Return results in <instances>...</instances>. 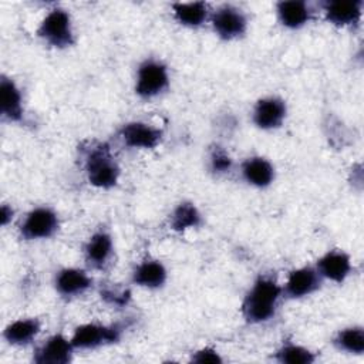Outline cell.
Here are the masks:
<instances>
[{
  "label": "cell",
  "instance_id": "6da1fadb",
  "mask_svg": "<svg viewBox=\"0 0 364 364\" xmlns=\"http://www.w3.org/2000/svg\"><path fill=\"white\" fill-rule=\"evenodd\" d=\"M283 297L282 286L267 274L259 276L242 303L243 318L249 324H262L274 317L279 300Z\"/></svg>",
  "mask_w": 364,
  "mask_h": 364
},
{
  "label": "cell",
  "instance_id": "7a4b0ae2",
  "mask_svg": "<svg viewBox=\"0 0 364 364\" xmlns=\"http://www.w3.org/2000/svg\"><path fill=\"white\" fill-rule=\"evenodd\" d=\"M84 171L90 185L111 189L117 185L121 169L105 142H91L84 152Z\"/></svg>",
  "mask_w": 364,
  "mask_h": 364
},
{
  "label": "cell",
  "instance_id": "3957f363",
  "mask_svg": "<svg viewBox=\"0 0 364 364\" xmlns=\"http://www.w3.org/2000/svg\"><path fill=\"white\" fill-rule=\"evenodd\" d=\"M125 327L121 324H100V323H84L74 328L70 337L75 351L95 350L109 344H115L122 338Z\"/></svg>",
  "mask_w": 364,
  "mask_h": 364
},
{
  "label": "cell",
  "instance_id": "277c9868",
  "mask_svg": "<svg viewBox=\"0 0 364 364\" xmlns=\"http://www.w3.org/2000/svg\"><path fill=\"white\" fill-rule=\"evenodd\" d=\"M169 87V71L166 64L156 58L144 60L136 70L135 92L144 100L161 95Z\"/></svg>",
  "mask_w": 364,
  "mask_h": 364
},
{
  "label": "cell",
  "instance_id": "5b68a950",
  "mask_svg": "<svg viewBox=\"0 0 364 364\" xmlns=\"http://www.w3.org/2000/svg\"><path fill=\"white\" fill-rule=\"evenodd\" d=\"M37 34L55 48H67L74 44L71 17L63 9H53L48 11L40 24Z\"/></svg>",
  "mask_w": 364,
  "mask_h": 364
},
{
  "label": "cell",
  "instance_id": "8992f818",
  "mask_svg": "<svg viewBox=\"0 0 364 364\" xmlns=\"http://www.w3.org/2000/svg\"><path fill=\"white\" fill-rule=\"evenodd\" d=\"M60 220L54 209L48 206H37L26 215L18 230L24 240H40L55 235Z\"/></svg>",
  "mask_w": 364,
  "mask_h": 364
},
{
  "label": "cell",
  "instance_id": "52a82bcc",
  "mask_svg": "<svg viewBox=\"0 0 364 364\" xmlns=\"http://www.w3.org/2000/svg\"><path fill=\"white\" fill-rule=\"evenodd\" d=\"M213 31L222 40H233L245 34L247 28V18L245 13L230 4L218 7L210 17Z\"/></svg>",
  "mask_w": 364,
  "mask_h": 364
},
{
  "label": "cell",
  "instance_id": "ba28073f",
  "mask_svg": "<svg viewBox=\"0 0 364 364\" xmlns=\"http://www.w3.org/2000/svg\"><path fill=\"white\" fill-rule=\"evenodd\" d=\"M74 346L68 337L55 333L47 337L33 353L36 364H68L74 358Z\"/></svg>",
  "mask_w": 364,
  "mask_h": 364
},
{
  "label": "cell",
  "instance_id": "9c48e42d",
  "mask_svg": "<svg viewBox=\"0 0 364 364\" xmlns=\"http://www.w3.org/2000/svg\"><path fill=\"white\" fill-rule=\"evenodd\" d=\"M321 276L316 266H301L289 272L284 284L282 286L283 296L287 299H301L313 294L321 284Z\"/></svg>",
  "mask_w": 364,
  "mask_h": 364
},
{
  "label": "cell",
  "instance_id": "30bf717a",
  "mask_svg": "<svg viewBox=\"0 0 364 364\" xmlns=\"http://www.w3.org/2000/svg\"><path fill=\"white\" fill-rule=\"evenodd\" d=\"M119 138L129 148L152 149L161 144L164 132L151 124L142 121H131L121 127Z\"/></svg>",
  "mask_w": 364,
  "mask_h": 364
},
{
  "label": "cell",
  "instance_id": "8fae6325",
  "mask_svg": "<svg viewBox=\"0 0 364 364\" xmlns=\"http://www.w3.org/2000/svg\"><path fill=\"white\" fill-rule=\"evenodd\" d=\"M287 115V107L284 100L280 97H264L257 100L253 107L252 121L253 124L264 131L279 128Z\"/></svg>",
  "mask_w": 364,
  "mask_h": 364
},
{
  "label": "cell",
  "instance_id": "7c38bea8",
  "mask_svg": "<svg viewBox=\"0 0 364 364\" xmlns=\"http://www.w3.org/2000/svg\"><path fill=\"white\" fill-rule=\"evenodd\" d=\"M92 286L91 276L78 267H64L54 277V287L64 299H73L84 294Z\"/></svg>",
  "mask_w": 364,
  "mask_h": 364
},
{
  "label": "cell",
  "instance_id": "4fadbf2b",
  "mask_svg": "<svg viewBox=\"0 0 364 364\" xmlns=\"http://www.w3.org/2000/svg\"><path fill=\"white\" fill-rule=\"evenodd\" d=\"M316 269L321 279L343 283L353 270L351 257L341 249H331L317 260Z\"/></svg>",
  "mask_w": 364,
  "mask_h": 364
},
{
  "label": "cell",
  "instance_id": "5bb4252c",
  "mask_svg": "<svg viewBox=\"0 0 364 364\" xmlns=\"http://www.w3.org/2000/svg\"><path fill=\"white\" fill-rule=\"evenodd\" d=\"M114 253L112 237L105 230L94 232L84 245L85 263L92 269H104Z\"/></svg>",
  "mask_w": 364,
  "mask_h": 364
},
{
  "label": "cell",
  "instance_id": "9a60e30c",
  "mask_svg": "<svg viewBox=\"0 0 364 364\" xmlns=\"http://www.w3.org/2000/svg\"><path fill=\"white\" fill-rule=\"evenodd\" d=\"M0 98H1V117L10 122H20L24 118L23 97L17 84L1 75L0 80Z\"/></svg>",
  "mask_w": 364,
  "mask_h": 364
},
{
  "label": "cell",
  "instance_id": "2e32d148",
  "mask_svg": "<svg viewBox=\"0 0 364 364\" xmlns=\"http://www.w3.org/2000/svg\"><path fill=\"white\" fill-rule=\"evenodd\" d=\"M168 279L166 267L156 259H145L139 262L131 274L134 284L144 289H159Z\"/></svg>",
  "mask_w": 364,
  "mask_h": 364
},
{
  "label": "cell",
  "instance_id": "e0dca14e",
  "mask_svg": "<svg viewBox=\"0 0 364 364\" xmlns=\"http://www.w3.org/2000/svg\"><path fill=\"white\" fill-rule=\"evenodd\" d=\"M361 10H363L361 0H353V1L337 0V1L324 3V16L327 21L338 27L357 24L363 14Z\"/></svg>",
  "mask_w": 364,
  "mask_h": 364
},
{
  "label": "cell",
  "instance_id": "ac0fdd59",
  "mask_svg": "<svg viewBox=\"0 0 364 364\" xmlns=\"http://www.w3.org/2000/svg\"><path fill=\"white\" fill-rule=\"evenodd\" d=\"M41 331V323L38 318L26 317L17 318L9 323L3 330V338L16 347H24L31 344Z\"/></svg>",
  "mask_w": 364,
  "mask_h": 364
},
{
  "label": "cell",
  "instance_id": "d6986e66",
  "mask_svg": "<svg viewBox=\"0 0 364 364\" xmlns=\"http://www.w3.org/2000/svg\"><path fill=\"white\" fill-rule=\"evenodd\" d=\"M243 179L255 188H267L274 179V166L263 156H250L240 166Z\"/></svg>",
  "mask_w": 364,
  "mask_h": 364
},
{
  "label": "cell",
  "instance_id": "ffe728a7",
  "mask_svg": "<svg viewBox=\"0 0 364 364\" xmlns=\"http://www.w3.org/2000/svg\"><path fill=\"white\" fill-rule=\"evenodd\" d=\"M277 16L284 27L296 30L310 20L311 11L306 1L289 0L277 3Z\"/></svg>",
  "mask_w": 364,
  "mask_h": 364
},
{
  "label": "cell",
  "instance_id": "44dd1931",
  "mask_svg": "<svg viewBox=\"0 0 364 364\" xmlns=\"http://www.w3.org/2000/svg\"><path fill=\"white\" fill-rule=\"evenodd\" d=\"M334 348L343 354H364V328L361 326H350L340 328L331 340Z\"/></svg>",
  "mask_w": 364,
  "mask_h": 364
},
{
  "label": "cell",
  "instance_id": "7402d4cb",
  "mask_svg": "<svg viewBox=\"0 0 364 364\" xmlns=\"http://www.w3.org/2000/svg\"><path fill=\"white\" fill-rule=\"evenodd\" d=\"M273 360L280 364H313L317 354L304 346L286 341L273 353Z\"/></svg>",
  "mask_w": 364,
  "mask_h": 364
},
{
  "label": "cell",
  "instance_id": "603a6c76",
  "mask_svg": "<svg viewBox=\"0 0 364 364\" xmlns=\"http://www.w3.org/2000/svg\"><path fill=\"white\" fill-rule=\"evenodd\" d=\"M171 229L175 232H183L186 229L198 228L202 225V215L195 203L183 200L171 213Z\"/></svg>",
  "mask_w": 364,
  "mask_h": 364
},
{
  "label": "cell",
  "instance_id": "cb8c5ba5",
  "mask_svg": "<svg viewBox=\"0 0 364 364\" xmlns=\"http://www.w3.org/2000/svg\"><path fill=\"white\" fill-rule=\"evenodd\" d=\"M173 17L186 27H199L208 17V4L203 1L172 4Z\"/></svg>",
  "mask_w": 364,
  "mask_h": 364
},
{
  "label": "cell",
  "instance_id": "d4e9b609",
  "mask_svg": "<svg viewBox=\"0 0 364 364\" xmlns=\"http://www.w3.org/2000/svg\"><path fill=\"white\" fill-rule=\"evenodd\" d=\"M208 162H209V169L215 173V175H225L229 173L233 168V159L230 158V155L219 145H215L210 151H209V156H208Z\"/></svg>",
  "mask_w": 364,
  "mask_h": 364
},
{
  "label": "cell",
  "instance_id": "484cf974",
  "mask_svg": "<svg viewBox=\"0 0 364 364\" xmlns=\"http://www.w3.org/2000/svg\"><path fill=\"white\" fill-rule=\"evenodd\" d=\"M191 361L196 364H220L223 363V357L220 355V353H218L216 348L206 346L193 351L191 355Z\"/></svg>",
  "mask_w": 364,
  "mask_h": 364
},
{
  "label": "cell",
  "instance_id": "4316f807",
  "mask_svg": "<svg viewBox=\"0 0 364 364\" xmlns=\"http://www.w3.org/2000/svg\"><path fill=\"white\" fill-rule=\"evenodd\" d=\"M101 296H102V299L107 301V303H109V304H114V306H124V304H127L128 303V300H129V291H127V290H121V291H118V290H104V291H101Z\"/></svg>",
  "mask_w": 364,
  "mask_h": 364
},
{
  "label": "cell",
  "instance_id": "83f0119b",
  "mask_svg": "<svg viewBox=\"0 0 364 364\" xmlns=\"http://www.w3.org/2000/svg\"><path fill=\"white\" fill-rule=\"evenodd\" d=\"M13 209L11 206H7V205H3L1 209H0V219H1V225H7L11 219H13Z\"/></svg>",
  "mask_w": 364,
  "mask_h": 364
}]
</instances>
